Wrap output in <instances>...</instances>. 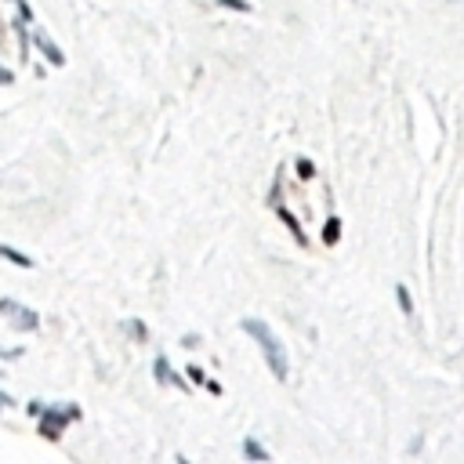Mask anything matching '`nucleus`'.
I'll list each match as a JSON object with an SVG mask.
<instances>
[{
    "label": "nucleus",
    "instance_id": "5",
    "mask_svg": "<svg viewBox=\"0 0 464 464\" xmlns=\"http://www.w3.org/2000/svg\"><path fill=\"white\" fill-rule=\"evenodd\" d=\"M337 229H341L337 222H327V232H323V239H327V243H337Z\"/></svg>",
    "mask_w": 464,
    "mask_h": 464
},
{
    "label": "nucleus",
    "instance_id": "3",
    "mask_svg": "<svg viewBox=\"0 0 464 464\" xmlns=\"http://www.w3.org/2000/svg\"><path fill=\"white\" fill-rule=\"evenodd\" d=\"M73 417H80V410L73 407V410H44V424H40V431H44V436L47 439H58V431H62V424H66V421H73Z\"/></svg>",
    "mask_w": 464,
    "mask_h": 464
},
{
    "label": "nucleus",
    "instance_id": "9",
    "mask_svg": "<svg viewBox=\"0 0 464 464\" xmlns=\"http://www.w3.org/2000/svg\"><path fill=\"white\" fill-rule=\"evenodd\" d=\"M0 407H11V399H8V395H0Z\"/></svg>",
    "mask_w": 464,
    "mask_h": 464
},
{
    "label": "nucleus",
    "instance_id": "7",
    "mask_svg": "<svg viewBox=\"0 0 464 464\" xmlns=\"http://www.w3.org/2000/svg\"><path fill=\"white\" fill-rule=\"evenodd\" d=\"M22 356V349H15V352H4V349H0V359H18Z\"/></svg>",
    "mask_w": 464,
    "mask_h": 464
},
{
    "label": "nucleus",
    "instance_id": "4",
    "mask_svg": "<svg viewBox=\"0 0 464 464\" xmlns=\"http://www.w3.org/2000/svg\"><path fill=\"white\" fill-rule=\"evenodd\" d=\"M37 47H40V51L51 58V66H62V62H66V55H62V51H58V47H55V44H51L44 33H37Z\"/></svg>",
    "mask_w": 464,
    "mask_h": 464
},
{
    "label": "nucleus",
    "instance_id": "1",
    "mask_svg": "<svg viewBox=\"0 0 464 464\" xmlns=\"http://www.w3.org/2000/svg\"><path fill=\"white\" fill-rule=\"evenodd\" d=\"M243 330L251 334V337H258V345H261V352H265V359H268V366H272V374L280 378V381H287L290 366H287V352H283V345L276 341V334H272L265 323H258V319H243Z\"/></svg>",
    "mask_w": 464,
    "mask_h": 464
},
{
    "label": "nucleus",
    "instance_id": "2",
    "mask_svg": "<svg viewBox=\"0 0 464 464\" xmlns=\"http://www.w3.org/2000/svg\"><path fill=\"white\" fill-rule=\"evenodd\" d=\"M0 316H8L18 330H37L40 327V316L33 312V308H26V305H18L11 298H0Z\"/></svg>",
    "mask_w": 464,
    "mask_h": 464
},
{
    "label": "nucleus",
    "instance_id": "8",
    "mask_svg": "<svg viewBox=\"0 0 464 464\" xmlns=\"http://www.w3.org/2000/svg\"><path fill=\"white\" fill-rule=\"evenodd\" d=\"M11 80H15V77H11V73H8L4 66H0V84H11Z\"/></svg>",
    "mask_w": 464,
    "mask_h": 464
},
{
    "label": "nucleus",
    "instance_id": "6",
    "mask_svg": "<svg viewBox=\"0 0 464 464\" xmlns=\"http://www.w3.org/2000/svg\"><path fill=\"white\" fill-rule=\"evenodd\" d=\"M247 453H251V457H265V450L258 443H247Z\"/></svg>",
    "mask_w": 464,
    "mask_h": 464
}]
</instances>
